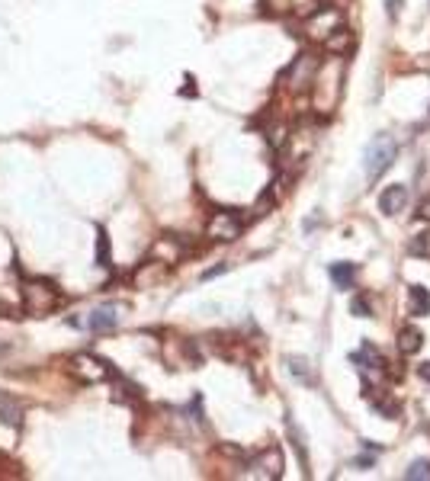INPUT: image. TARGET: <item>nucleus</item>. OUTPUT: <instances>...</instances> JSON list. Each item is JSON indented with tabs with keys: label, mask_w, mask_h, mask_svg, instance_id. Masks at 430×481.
<instances>
[{
	"label": "nucleus",
	"mask_w": 430,
	"mask_h": 481,
	"mask_svg": "<svg viewBox=\"0 0 430 481\" xmlns=\"http://www.w3.org/2000/svg\"><path fill=\"white\" fill-rule=\"evenodd\" d=\"M19 299H23V311L26 314H51L61 308V292L45 279H23L19 286Z\"/></svg>",
	"instance_id": "nucleus-2"
},
{
	"label": "nucleus",
	"mask_w": 430,
	"mask_h": 481,
	"mask_svg": "<svg viewBox=\"0 0 430 481\" xmlns=\"http://www.w3.org/2000/svg\"><path fill=\"white\" fill-rule=\"evenodd\" d=\"M398 4H401V0H389V13H395V10H398Z\"/></svg>",
	"instance_id": "nucleus-23"
},
{
	"label": "nucleus",
	"mask_w": 430,
	"mask_h": 481,
	"mask_svg": "<svg viewBox=\"0 0 430 481\" xmlns=\"http://www.w3.org/2000/svg\"><path fill=\"white\" fill-rule=\"evenodd\" d=\"M250 468H254L250 475H257V478H280L282 475V452L276 446L267 449V452H260L254 462H250Z\"/></svg>",
	"instance_id": "nucleus-7"
},
{
	"label": "nucleus",
	"mask_w": 430,
	"mask_h": 481,
	"mask_svg": "<svg viewBox=\"0 0 430 481\" xmlns=\"http://www.w3.org/2000/svg\"><path fill=\"white\" fill-rule=\"evenodd\" d=\"M417 215H421L424 222H430V196H427V199H424V202H421V212H417Z\"/></svg>",
	"instance_id": "nucleus-21"
},
{
	"label": "nucleus",
	"mask_w": 430,
	"mask_h": 481,
	"mask_svg": "<svg viewBox=\"0 0 430 481\" xmlns=\"http://www.w3.org/2000/svg\"><path fill=\"white\" fill-rule=\"evenodd\" d=\"M289 372H292L295 378H302V382H312V372H308V363L305 359H289Z\"/></svg>",
	"instance_id": "nucleus-18"
},
{
	"label": "nucleus",
	"mask_w": 430,
	"mask_h": 481,
	"mask_svg": "<svg viewBox=\"0 0 430 481\" xmlns=\"http://www.w3.org/2000/svg\"><path fill=\"white\" fill-rule=\"evenodd\" d=\"M417 376H421V378H424V382H427V385H430V363H424V366H421V369H417Z\"/></svg>",
	"instance_id": "nucleus-22"
},
{
	"label": "nucleus",
	"mask_w": 430,
	"mask_h": 481,
	"mask_svg": "<svg viewBox=\"0 0 430 481\" xmlns=\"http://www.w3.org/2000/svg\"><path fill=\"white\" fill-rule=\"evenodd\" d=\"M408 250H411V254H414V257H430V231H427V234H417V237H411Z\"/></svg>",
	"instance_id": "nucleus-17"
},
{
	"label": "nucleus",
	"mask_w": 430,
	"mask_h": 481,
	"mask_svg": "<svg viewBox=\"0 0 430 481\" xmlns=\"http://www.w3.org/2000/svg\"><path fill=\"white\" fill-rule=\"evenodd\" d=\"M4 353H10V343H0V356H4Z\"/></svg>",
	"instance_id": "nucleus-24"
},
{
	"label": "nucleus",
	"mask_w": 430,
	"mask_h": 481,
	"mask_svg": "<svg viewBox=\"0 0 430 481\" xmlns=\"http://www.w3.org/2000/svg\"><path fill=\"white\" fill-rule=\"evenodd\" d=\"M318 68H321V64H318V58H314V55H308V51H305V55H299V61H295L292 68H289V74H286L289 77V87H292V90L312 87Z\"/></svg>",
	"instance_id": "nucleus-6"
},
{
	"label": "nucleus",
	"mask_w": 430,
	"mask_h": 481,
	"mask_svg": "<svg viewBox=\"0 0 430 481\" xmlns=\"http://www.w3.org/2000/svg\"><path fill=\"white\" fill-rule=\"evenodd\" d=\"M350 42H353L350 29H344V26H337V29H334L331 36L324 38V48H327V51H334V55H340V51H347V48H350Z\"/></svg>",
	"instance_id": "nucleus-14"
},
{
	"label": "nucleus",
	"mask_w": 430,
	"mask_h": 481,
	"mask_svg": "<svg viewBox=\"0 0 430 481\" xmlns=\"http://www.w3.org/2000/svg\"><path fill=\"white\" fill-rule=\"evenodd\" d=\"M183 254H186V247L177 241V237H160V241L154 244V250H151L154 260H164V263H177Z\"/></svg>",
	"instance_id": "nucleus-10"
},
{
	"label": "nucleus",
	"mask_w": 430,
	"mask_h": 481,
	"mask_svg": "<svg viewBox=\"0 0 430 481\" xmlns=\"http://www.w3.org/2000/svg\"><path fill=\"white\" fill-rule=\"evenodd\" d=\"M96 263L100 267H109V241H106V231L100 228V241H96Z\"/></svg>",
	"instance_id": "nucleus-19"
},
{
	"label": "nucleus",
	"mask_w": 430,
	"mask_h": 481,
	"mask_svg": "<svg viewBox=\"0 0 430 481\" xmlns=\"http://www.w3.org/2000/svg\"><path fill=\"white\" fill-rule=\"evenodd\" d=\"M430 311V292L424 286H411L408 289V314L411 318H424Z\"/></svg>",
	"instance_id": "nucleus-12"
},
{
	"label": "nucleus",
	"mask_w": 430,
	"mask_h": 481,
	"mask_svg": "<svg viewBox=\"0 0 430 481\" xmlns=\"http://www.w3.org/2000/svg\"><path fill=\"white\" fill-rule=\"evenodd\" d=\"M241 228L244 224L235 212H215L209 228H205V234H209L212 241H237V237H241Z\"/></svg>",
	"instance_id": "nucleus-5"
},
{
	"label": "nucleus",
	"mask_w": 430,
	"mask_h": 481,
	"mask_svg": "<svg viewBox=\"0 0 430 481\" xmlns=\"http://www.w3.org/2000/svg\"><path fill=\"white\" fill-rule=\"evenodd\" d=\"M404 478H408V481H424V478H430V462H427V459L411 462V468L404 472Z\"/></svg>",
	"instance_id": "nucleus-16"
},
{
	"label": "nucleus",
	"mask_w": 430,
	"mask_h": 481,
	"mask_svg": "<svg viewBox=\"0 0 430 481\" xmlns=\"http://www.w3.org/2000/svg\"><path fill=\"white\" fill-rule=\"evenodd\" d=\"M404 202H408V190H404L401 183L382 190V196H379V209H382L385 215H398V212L404 209Z\"/></svg>",
	"instance_id": "nucleus-9"
},
{
	"label": "nucleus",
	"mask_w": 430,
	"mask_h": 481,
	"mask_svg": "<svg viewBox=\"0 0 430 481\" xmlns=\"http://www.w3.org/2000/svg\"><path fill=\"white\" fill-rule=\"evenodd\" d=\"M340 77H344V61L337 55L331 61H324L314 74V83H312V93H314V109L318 113H331L340 100Z\"/></svg>",
	"instance_id": "nucleus-1"
},
{
	"label": "nucleus",
	"mask_w": 430,
	"mask_h": 481,
	"mask_svg": "<svg viewBox=\"0 0 430 481\" xmlns=\"http://www.w3.org/2000/svg\"><path fill=\"white\" fill-rule=\"evenodd\" d=\"M395 157H398V141L391 138V135H385V132L376 135V138L369 141V148H366V154H363L366 177L379 180L391 164H395Z\"/></svg>",
	"instance_id": "nucleus-3"
},
{
	"label": "nucleus",
	"mask_w": 430,
	"mask_h": 481,
	"mask_svg": "<svg viewBox=\"0 0 430 481\" xmlns=\"http://www.w3.org/2000/svg\"><path fill=\"white\" fill-rule=\"evenodd\" d=\"M116 324H119V314H116L113 305H100L87 314V327L93 333H109V331H116Z\"/></svg>",
	"instance_id": "nucleus-8"
},
{
	"label": "nucleus",
	"mask_w": 430,
	"mask_h": 481,
	"mask_svg": "<svg viewBox=\"0 0 430 481\" xmlns=\"http://www.w3.org/2000/svg\"><path fill=\"white\" fill-rule=\"evenodd\" d=\"M19 420H23V408L10 395H0V423L4 427H19Z\"/></svg>",
	"instance_id": "nucleus-13"
},
{
	"label": "nucleus",
	"mask_w": 430,
	"mask_h": 481,
	"mask_svg": "<svg viewBox=\"0 0 430 481\" xmlns=\"http://www.w3.org/2000/svg\"><path fill=\"white\" fill-rule=\"evenodd\" d=\"M68 369L74 372L81 382H90V385H96V382H103V378L113 376V369H109L100 356H93V353H77V356H71Z\"/></svg>",
	"instance_id": "nucleus-4"
},
{
	"label": "nucleus",
	"mask_w": 430,
	"mask_h": 481,
	"mask_svg": "<svg viewBox=\"0 0 430 481\" xmlns=\"http://www.w3.org/2000/svg\"><path fill=\"white\" fill-rule=\"evenodd\" d=\"M350 311L357 314V318H369V301H366V295H353L350 299Z\"/></svg>",
	"instance_id": "nucleus-20"
},
{
	"label": "nucleus",
	"mask_w": 430,
	"mask_h": 481,
	"mask_svg": "<svg viewBox=\"0 0 430 481\" xmlns=\"http://www.w3.org/2000/svg\"><path fill=\"white\" fill-rule=\"evenodd\" d=\"M421 346H424V333L417 327H401L398 331V353L401 356H414Z\"/></svg>",
	"instance_id": "nucleus-11"
},
{
	"label": "nucleus",
	"mask_w": 430,
	"mask_h": 481,
	"mask_svg": "<svg viewBox=\"0 0 430 481\" xmlns=\"http://www.w3.org/2000/svg\"><path fill=\"white\" fill-rule=\"evenodd\" d=\"M353 276H357V267H353V263H331V279L337 282L340 289H350Z\"/></svg>",
	"instance_id": "nucleus-15"
}]
</instances>
